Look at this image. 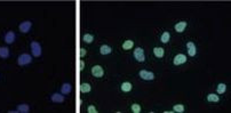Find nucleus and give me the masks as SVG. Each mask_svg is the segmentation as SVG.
I'll list each match as a JSON object with an SVG mask.
<instances>
[{
	"mask_svg": "<svg viewBox=\"0 0 231 113\" xmlns=\"http://www.w3.org/2000/svg\"><path fill=\"white\" fill-rule=\"evenodd\" d=\"M9 56V49L7 47H0V57L6 60Z\"/></svg>",
	"mask_w": 231,
	"mask_h": 113,
	"instance_id": "14",
	"label": "nucleus"
},
{
	"mask_svg": "<svg viewBox=\"0 0 231 113\" xmlns=\"http://www.w3.org/2000/svg\"><path fill=\"white\" fill-rule=\"evenodd\" d=\"M111 51H112V48L110 46H108V45H102L101 48H100V53L102 55H109Z\"/></svg>",
	"mask_w": 231,
	"mask_h": 113,
	"instance_id": "13",
	"label": "nucleus"
},
{
	"mask_svg": "<svg viewBox=\"0 0 231 113\" xmlns=\"http://www.w3.org/2000/svg\"><path fill=\"white\" fill-rule=\"evenodd\" d=\"M92 74L95 78H102L104 75V70L101 65H95L92 68Z\"/></svg>",
	"mask_w": 231,
	"mask_h": 113,
	"instance_id": "5",
	"label": "nucleus"
},
{
	"mask_svg": "<svg viewBox=\"0 0 231 113\" xmlns=\"http://www.w3.org/2000/svg\"><path fill=\"white\" fill-rule=\"evenodd\" d=\"M16 39V36H15V33L13 32V31H8L6 34H5V41H6V43H13L14 41Z\"/></svg>",
	"mask_w": 231,
	"mask_h": 113,
	"instance_id": "8",
	"label": "nucleus"
},
{
	"mask_svg": "<svg viewBox=\"0 0 231 113\" xmlns=\"http://www.w3.org/2000/svg\"><path fill=\"white\" fill-rule=\"evenodd\" d=\"M31 26H32L31 21H24V22H22L21 24L19 25V30L21 31L22 33H28L29 31L31 30Z\"/></svg>",
	"mask_w": 231,
	"mask_h": 113,
	"instance_id": "4",
	"label": "nucleus"
},
{
	"mask_svg": "<svg viewBox=\"0 0 231 113\" xmlns=\"http://www.w3.org/2000/svg\"><path fill=\"white\" fill-rule=\"evenodd\" d=\"M187 47H188V54H189L190 56H195V55H196V53H197L196 45H195L193 42L189 41V42L187 43Z\"/></svg>",
	"mask_w": 231,
	"mask_h": 113,
	"instance_id": "9",
	"label": "nucleus"
},
{
	"mask_svg": "<svg viewBox=\"0 0 231 113\" xmlns=\"http://www.w3.org/2000/svg\"><path fill=\"white\" fill-rule=\"evenodd\" d=\"M84 68H85L84 61H80V63H79V70H84Z\"/></svg>",
	"mask_w": 231,
	"mask_h": 113,
	"instance_id": "28",
	"label": "nucleus"
},
{
	"mask_svg": "<svg viewBox=\"0 0 231 113\" xmlns=\"http://www.w3.org/2000/svg\"><path fill=\"white\" fill-rule=\"evenodd\" d=\"M207 101L210 103H217L220 101V97H219V95H216V94H210V95L207 96Z\"/></svg>",
	"mask_w": 231,
	"mask_h": 113,
	"instance_id": "20",
	"label": "nucleus"
},
{
	"mask_svg": "<svg viewBox=\"0 0 231 113\" xmlns=\"http://www.w3.org/2000/svg\"><path fill=\"white\" fill-rule=\"evenodd\" d=\"M132 111L134 113H140L141 112V106H140L137 103L133 104V105H132Z\"/></svg>",
	"mask_w": 231,
	"mask_h": 113,
	"instance_id": "25",
	"label": "nucleus"
},
{
	"mask_svg": "<svg viewBox=\"0 0 231 113\" xmlns=\"http://www.w3.org/2000/svg\"><path fill=\"white\" fill-rule=\"evenodd\" d=\"M132 88H133V86H132V83L128 81H125L121 83V90L125 92H128L132 90Z\"/></svg>",
	"mask_w": 231,
	"mask_h": 113,
	"instance_id": "16",
	"label": "nucleus"
},
{
	"mask_svg": "<svg viewBox=\"0 0 231 113\" xmlns=\"http://www.w3.org/2000/svg\"><path fill=\"white\" fill-rule=\"evenodd\" d=\"M187 62V56L184 55V54H178L175 57H174V65H181V64H183V63H185Z\"/></svg>",
	"mask_w": 231,
	"mask_h": 113,
	"instance_id": "7",
	"label": "nucleus"
},
{
	"mask_svg": "<svg viewBox=\"0 0 231 113\" xmlns=\"http://www.w3.org/2000/svg\"><path fill=\"white\" fill-rule=\"evenodd\" d=\"M169 38H170V34H169V32H167V31H166V32H164V33L161 34V38H160V40L166 43V42H168V41H169Z\"/></svg>",
	"mask_w": 231,
	"mask_h": 113,
	"instance_id": "22",
	"label": "nucleus"
},
{
	"mask_svg": "<svg viewBox=\"0 0 231 113\" xmlns=\"http://www.w3.org/2000/svg\"><path fill=\"white\" fill-rule=\"evenodd\" d=\"M87 111L89 113H97V110H96V107H95L94 105H89L87 107Z\"/></svg>",
	"mask_w": 231,
	"mask_h": 113,
	"instance_id": "26",
	"label": "nucleus"
},
{
	"mask_svg": "<svg viewBox=\"0 0 231 113\" xmlns=\"http://www.w3.org/2000/svg\"><path fill=\"white\" fill-rule=\"evenodd\" d=\"M17 111L21 113H28L30 111V106L28 104H20L17 106Z\"/></svg>",
	"mask_w": 231,
	"mask_h": 113,
	"instance_id": "17",
	"label": "nucleus"
},
{
	"mask_svg": "<svg viewBox=\"0 0 231 113\" xmlns=\"http://www.w3.org/2000/svg\"><path fill=\"white\" fill-rule=\"evenodd\" d=\"M31 62H32V56L31 55H29V54H26V53L20 55L19 58H17V64H19L20 66L28 65V64H30Z\"/></svg>",
	"mask_w": 231,
	"mask_h": 113,
	"instance_id": "1",
	"label": "nucleus"
},
{
	"mask_svg": "<svg viewBox=\"0 0 231 113\" xmlns=\"http://www.w3.org/2000/svg\"><path fill=\"white\" fill-rule=\"evenodd\" d=\"M153 54H155L156 57L161 58V57L164 56V54H165V50H164V48H161V47H156V48H153Z\"/></svg>",
	"mask_w": 231,
	"mask_h": 113,
	"instance_id": "15",
	"label": "nucleus"
},
{
	"mask_svg": "<svg viewBox=\"0 0 231 113\" xmlns=\"http://www.w3.org/2000/svg\"><path fill=\"white\" fill-rule=\"evenodd\" d=\"M31 51H32V55H33L34 57H40V56H41V53H42L40 43H39V42H37V41H32L31 42Z\"/></svg>",
	"mask_w": 231,
	"mask_h": 113,
	"instance_id": "2",
	"label": "nucleus"
},
{
	"mask_svg": "<svg viewBox=\"0 0 231 113\" xmlns=\"http://www.w3.org/2000/svg\"><path fill=\"white\" fill-rule=\"evenodd\" d=\"M133 46H134V41L128 39V40L124 41V43H123V49H125V50H129V49H132V48H133Z\"/></svg>",
	"mask_w": 231,
	"mask_h": 113,
	"instance_id": "18",
	"label": "nucleus"
},
{
	"mask_svg": "<svg viewBox=\"0 0 231 113\" xmlns=\"http://www.w3.org/2000/svg\"><path fill=\"white\" fill-rule=\"evenodd\" d=\"M138 75L141 77V79H143V80H153L155 79V74H153V72L151 71H147V70H141L140 73H138Z\"/></svg>",
	"mask_w": 231,
	"mask_h": 113,
	"instance_id": "3",
	"label": "nucleus"
},
{
	"mask_svg": "<svg viewBox=\"0 0 231 113\" xmlns=\"http://www.w3.org/2000/svg\"><path fill=\"white\" fill-rule=\"evenodd\" d=\"M91 90H92V87H91L89 83H87V82L81 83V86H80V92L85 94V92H89Z\"/></svg>",
	"mask_w": 231,
	"mask_h": 113,
	"instance_id": "19",
	"label": "nucleus"
},
{
	"mask_svg": "<svg viewBox=\"0 0 231 113\" xmlns=\"http://www.w3.org/2000/svg\"><path fill=\"white\" fill-rule=\"evenodd\" d=\"M174 111L178 113L184 112V106L182 104H176V105H174Z\"/></svg>",
	"mask_w": 231,
	"mask_h": 113,
	"instance_id": "24",
	"label": "nucleus"
},
{
	"mask_svg": "<svg viewBox=\"0 0 231 113\" xmlns=\"http://www.w3.org/2000/svg\"><path fill=\"white\" fill-rule=\"evenodd\" d=\"M187 25H188V24H187L185 21H181V22H179V23L175 24V31L179 32V33H181V32H183V31L185 30Z\"/></svg>",
	"mask_w": 231,
	"mask_h": 113,
	"instance_id": "10",
	"label": "nucleus"
},
{
	"mask_svg": "<svg viewBox=\"0 0 231 113\" xmlns=\"http://www.w3.org/2000/svg\"><path fill=\"white\" fill-rule=\"evenodd\" d=\"M51 99H52L54 103H62L64 102V95L63 94H53L52 97H51Z\"/></svg>",
	"mask_w": 231,
	"mask_h": 113,
	"instance_id": "11",
	"label": "nucleus"
},
{
	"mask_svg": "<svg viewBox=\"0 0 231 113\" xmlns=\"http://www.w3.org/2000/svg\"><path fill=\"white\" fill-rule=\"evenodd\" d=\"M225 89H227L225 83H220V85L217 86V88H216V92H217V94H224Z\"/></svg>",
	"mask_w": 231,
	"mask_h": 113,
	"instance_id": "23",
	"label": "nucleus"
},
{
	"mask_svg": "<svg viewBox=\"0 0 231 113\" xmlns=\"http://www.w3.org/2000/svg\"><path fill=\"white\" fill-rule=\"evenodd\" d=\"M86 53H87L86 49H85V48H81V49H80V57H84L85 55H86Z\"/></svg>",
	"mask_w": 231,
	"mask_h": 113,
	"instance_id": "27",
	"label": "nucleus"
},
{
	"mask_svg": "<svg viewBox=\"0 0 231 113\" xmlns=\"http://www.w3.org/2000/svg\"><path fill=\"white\" fill-rule=\"evenodd\" d=\"M83 40L86 43H92L94 41V36L93 34H89V33H86V34H84V37H83Z\"/></svg>",
	"mask_w": 231,
	"mask_h": 113,
	"instance_id": "21",
	"label": "nucleus"
},
{
	"mask_svg": "<svg viewBox=\"0 0 231 113\" xmlns=\"http://www.w3.org/2000/svg\"><path fill=\"white\" fill-rule=\"evenodd\" d=\"M134 57H135V60H136L137 62H143L145 60L144 50H143L142 48H140V47L135 48V50H134Z\"/></svg>",
	"mask_w": 231,
	"mask_h": 113,
	"instance_id": "6",
	"label": "nucleus"
},
{
	"mask_svg": "<svg viewBox=\"0 0 231 113\" xmlns=\"http://www.w3.org/2000/svg\"><path fill=\"white\" fill-rule=\"evenodd\" d=\"M71 89H72L71 85H70V83H68V82H65V83L62 85V87H61V94L68 95V94H70V92H71Z\"/></svg>",
	"mask_w": 231,
	"mask_h": 113,
	"instance_id": "12",
	"label": "nucleus"
}]
</instances>
